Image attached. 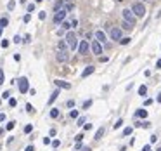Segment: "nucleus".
Instances as JSON below:
<instances>
[{
  "label": "nucleus",
  "instance_id": "1",
  "mask_svg": "<svg viewBox=\"0 0 161 151\" xmlns=\"http://www.w3.org/2000/svg\"><path fill=\"white\" fill-rule=\"evenodd\" d=\"M132 12L135 14V17H144L146 16V7L142 2H133L132 3Z\"/></svg>",
  "mask_w": 161,
  "mask_h": 151
},
{
  "label": "nucleus",
  "instance_id": "2",
  "mask_svg": "<svg viewBox=\"0 0 161 151\" xmlns=\"http://www.w3.org/2000/svg\"><path fill=\"white\" fill-rule=\"evenodd\" d=\"M64 40H66V43L69 45V49H71V50L78 49V40H76V33H75V31H68Z\"/></svg>",
  "mask_w": 161,
  "mask_h": 151
},
{
  "label": "nucleus",
  "instance_id": "3",
  "mask_svg": "<svg viewBox=\"0 0 161 151\" xmlns=\"http://www.w3.org/2000/svg\"><path fill=\"white\" fill-rule=\"evenodd\" d=\"M121 16H123V21L130 23L132 26H135V21H137V17H135V14L132 12V9H123V10H121Z\"/></svg>",
  "mask_w": 161,
  "mask_h": 151
},
{
  "label": "nucleus",
  "instance_id": "4",
  "mask_svg": "<svg viewBox=\"0 0 161 151\" xmlns=\"http://www.w3.org/2000/svg\"><path fill=\"white\" fill-rule=\"evenodd\" d=\"M109 37H111V40H114V42H120L121 38H123V30L118 28V26H113L109 30Z\"/></svg>",
  "mask_w": 161,
  "mask_h": 151
},
{
  "label": "nucleus",
  "instance_id": "5",
  "mask_svg": "<svg viewBox=\"0 0 161 151\" xmlns=\"http://www.w3.org/2000/svg\"><path fill=\"white\" fill-rule=\"evenodd\" d=\"M66 14H68V10H66L64 7H62L61 10H57V12L54 14V23H55V24H61V23L66 19Z\"/></svg>",
  "mask_w": 161,
  "mask_h": 151
},
{
  "label": "nucleus",
  "instance_id": "6",
  "mask_svg": "<svg viewBox=\"0 0 161 151\" xmlns=\"http://www.w3.org/2000/svg\"><path fill=\"white\" fill-rule=\"evenodd\" d=\"M88 50H90V43H88L87 40H80V43H78V54L85 56Z\"/></svg>",
  "mask_w": 161,
  "mask_h": 151
},
{
  "label": "nucleus",
  "instance_id": "7",
  "mask_svg": "<svg viewBox=\"0 0 161 151\" xmlns=\"http://www.w3.org/2000/svg\"><path fill=\"white\" fill-rule=\"evenodd\" d=\"M90 49H92V52H94L95 56H101V54H102V43L97 42V40H94V42L90 43Z\"/></svg>",
  "mask_w": 161,
  "mask_h": 151
},
{
  "label": "nucleus",
  "instance_id": "8",
  "mask_svg": "<svg viewBox=\"0 0 161 151\" xmlns=\"http://www.w3.org/2000/svg\"><path fill=\"white\" fill-rule=\"evenodd\" d=\"M19 90H21L23 94H26V92L30 90V83H28V78H26V76L19 78Z\"/></svg>",
  "mask_w": 161,
  "mask_h": 151
},
{
  "label": "nucleus",
  "instance_id": "9",
  "mask_svg": "<svg viewBox=\"0 0 161 151\" xmlns=\"http://www.w3.org/2000/svg\"><path fill=\"white\" fill-rule=\"evenodd\" d=\"M55 59H57L59 63H66V61L69 59V54H68L66 50H57V54H55Z\"/></svg>",
  "mask_w": 161,
  "mask_h": 151
},
{
  "label": "nucleus",
  "instance_id": "10",
  "mask_svg": "<svg viewBox=\"0 0 161 151\" xmlns=\"http://www.w3.org/2000/svg\"><path fill=\"white\" fill-rule=\"evenodd\" d=\"M54 83H55L59 89H66V90L71 89V83H68V82H64V80H54Z\"/></svg>",
  "mask_w": 161,
  "mask_h": 151
},
{
  "label": "nucleus",
  "instance_id": "11",
  "mask_svg": "<svg viewBox=\"0 0 161 151\" xmlns=\"http://www.w3.org/2000/svg\"><path fill=\"white\" fill-rule=\"evenodd\" d=\"M95 40L101 42V43H106V33H104L102 30H97V31H95Z\"/></svg>",
  "mask_w": 161,
  "mask_h": 151
},
{
  "label": "nucleus",
  "instance_id": "12",
  "mask_svg": "<svg viewBox=\"0 0 161 151\" xmlns=\"http://www.w3.org/2000/svg\"><path fill=\"white\" fill-rule=\"evenodd\" d=\"M135 118H147V110H144V108H140V110H137L135 113H133Z\"/></svg>",
  "mask_w": 161,
  "mask_h": 151
},
{
  "label": "nucleus",
  "instance_id": "13",
  "mask_svg": "<svg viewBox=\"0 0 161 151\" xmlns=\"http://www.w3.org/2000/svg\"><path fill=\"white\" fill-rule=\"evenodd\" d=\"M68 49H69V45L66 43V40H59L57 42V50H66L68 52Z\"/></svg>",
  "mask_w": 161,
  "mask_h": 151
},
{
  "label": "nucleus",
  "instance_id": "14",
  "mask_svg": "<svg viewBox=\"0 0 161 151\" xmlns=\"http://www.w3.org/2000/svg\"><path fill=\"white\" fill-rule=\"evenodd\" d=\"M94 73V66H87L83 71H81V78H87L88 75H92Z\"/></svg>",
  "mask_w": 161,
  "mask_h": 151
},
{
  "label": "nucleus",
  "instance_id": "15",
  "mask_svg": "<svg viewBox=\"0 0 161 151\" xmlns=\"http://www.w3.org/2000/svg\"><path fill=\"white\" fill-rule=\"evenodd\" d=\"M104 134H106V127H101V129L95 132V137H94V139H95V141H99V139H102V136H104Z\"/></svg>",
  "mask_w": 161,
  "mask_h": 151
},
{
  "label": "nucleus",
  "instance_id": "16",
  "mask_svg": "<svg viewBox=\"0 0 161 151\" xmlns=\"http://www.w3.org/2000/svg\"><path fill=\"white\" fill-rule=\"evenodd\" d=\"M146 94H147V85H140L139 87V96L146 97Z\"/></svg>",
  "mask_w": 161,
  "mask_h": 151
},
{
  "label": "nucleus",
  "instance_id": "17",
  "mask_svg": "<svg viewBox=\"0 0 161 151\" xmlns=\"http://www.w3.org/2000/svg\"><path fill=\"white\" fill-rule=\"evenodd\" d=\"M57 96H59V89H57V90H54V92H52V96H50V97H49V104H52V103H54V101H55V99H57Z\"/></svg>",
  "mask_w": 161,
  "mask_h": 151
},
{
  "label": "nucleus",
  "instance_id": "18",
  "mask_svg": "<svg viewBox=\"0 0 161 151\" xmlns=\"http://www.w3.org/2000/svg\"><path fill=\"white\" fill-rule=\"evenodd\" d=\"M121 30H133V26H132L130 23H126V21H123V23H121Z\"/></svg>",
  "mask_w": 161,
  "mask_h": 151
},
{
  "label": "nucleus",
  "instance_id": "19",
  "mask_svg": "<svg viewBox=\"0 0 161 151\" xmlns=\"http://www.w3.org/2000/svg\"><path fill=\"white\" fill-rule=\"evenodd\" d=\"M57 116H59V110L57 108H52L50 110V118H57Z\"/></svg>",
  "mask_w": 161,
  "mask_h": 151
},
{
  "label": "nucleus",
  "instance_id": "20",
  "mask_svg": "<svg viewBox=\"0 0 161 151\" xmlns=\"http://www.w3.org/2000/svg\"><path fill=\"white\" fill-rule=\"evenodd\" d=\"M69 116H71V118H78V116H80V111H78V110H71V111H69Z\"/></svg>",
  "mask_w": 161,
  "mask_h": 151
},
{
  "label": "nucleus",
  "instance_id": "21",
  "mask_svg": "<svg viewBox=\"0 0 161 151\" xmlns=\"http://www.w3.org/2000/svg\"><path fill=\"white\" fill-rule=\"evenodd\" d=\"M61 26H62V30H68V31H69V28H71V23H68V21H62V23H61Z\"/></svg>",
  "mask_w": 161,
  "mask_h": 151
},
{
  "label": "nucleus",
  "instance_id": "22",
  "mask_svg": "<svg viewBox=\"0 0 161 151\" xmlns=\"http://www.w3.org/2000/svg\"><path fill=\"white\" fill-rule=\"evenodd\" d=\"M92 103H94V101H92V99H87V101H85V103H83V110H88V108H90V106H92Z\"/></svg>",
  "mask_w": 161,
  "mask_h": 151
},
{
  "label": "nucleus",
  "instance_id": "23",
  "mask_svg": "<svg viewBox=\"0 0 161 151\" xmlns=\"http://www.w3.org/2000/svg\"><path fill=\"white\" fill-rule=\"evenodd\" d=\"M130 40H132V38H128V37L121 38V40H120V45H128V43H130Z\"/></svg>",
  "mask_w": 161,
  "mask_h": 151
},
{
  "label": "nucleus",
  "instance_id": "24",
  "mask_svg": "<svg viewBox=\"0 0 161 151\" xmlns=\"http://www.w3.org/2000/svg\"><path fill=\"white\" fill-rule=\"evenodd\" d=\"M7 24H9V19H7V17H2V19H0V26H2V28H5Z\"/></svg>",
  "mask_w": 161,
  "mask_h": 151
},
{
  "label": "nucleus",
  "instance_id": "25",
  "mask_svg": "<svg viewBox=\"0 0 161 151\" xmlns=\"http://www.w3.org/2000/svg\"><path fill=\"white\" fill-rule=\"evenodd\" d=\"M14 7H16V2H14V0H10V2L7 3V9H9V10H14Z\"/></svg>",
  "mask_w": 161,
  "mask_h": 151
},
{
  "label": "nucleus",
  "instance_id": "26",
  "mask_svg": "<svg viewBox=\"0 0 161 151\" xmlns=\"http://www.w3.org/2000/svg\"><path fill=\"white\" fill-rule=\"evenodd\" d=\"M14 127H16V122H9V123L5 125V129H7V130H12Z\"/></svg>",
  "mask_w": 161,
  "mask_h": 151
},
{
  "label": "nucleus",
  "instance_id": "27",
  "mask_svg": "<svg viewBox=\"0 0 161 151\" xmlns=\"http://www.w3.org/2000/svg\"><path fill=\"white\" fill-rule=\"evenodd\" d=\"M132 132H133V129H132V127H126V129L123 130V136H130Z\"/></svg>",
  "mask_w": 161,
  "mask_h": 151
},
{
  "label": "nucleus",
  "instance_id": "28",
  "mask_svg": "<svg viewBox=\"0 0 161 151\" xmlns=\"http://www.w3.org/2000/svg\"><path fill=\"white\" fill-rule=\"evenodd\" d=\"M16 104H17V101H16L14 97H10V99H9V106H10V108H14Z\"/></svg>",
  "mask_w": 161,
  "mask_h": 151
},
{
  "label": "nucleus",
  "instance_id": "29",
  "mask_svg": "<svg viewBox=\"0 0 161 151\" xmlns=\"http://www.w3.org/2000/svg\"><path fill=\"white\" fill-rule=\"evenodd\" d=\"M2 99H10V92H9V90H5V92L2 94Z\"/></svg>",
  "mask_w": 161,
  "mask_h": 151
},
{
  "label": "nucleus",
  "instance_id": "30",
  "mask_svg": "<svg viewBox=\"0 0 161 151\" xmlns=\"http://www.w3.org/2000/svg\"><path fill=\"white\" fill-rule=\"evenodd\" d=\"M140 127H142V129H149L151 123H149V122H140Z\"/></svg>",
  "mask_w": 161,
  "mask_h": 151
},
{
  "label": "nucleus",
  "instance_id": "31",
  "mask_svg": "<svg viewBox=\"0 0 161 151\" xmlns=\"http://www.w3.org/2000/svg\"><path fill=\"white\" fill-rule=\"evenodd\" d=\"M26 9H28V12H33V10H35V3H28Z\"/></svg>",
  "mask_w": 161,
  "mask_h": 151
},
{
  "label": "nucleus",
  "instance_id": "32",
  "mask_svg": "<svg viewBox=\"0 0 161 151\" xmlns=\"http://www.w3.org/2000/svg\"><path fill=\"white\" fill-rule=\"evenodd\" d=\"M31 130H33V125H26V127H24V132H26V134H30Z\"/></svg>",
  "mask_w": 161,
  "mask_h": 151
},
{
  "label": "nucleus",
  "instance_id": "33",
  "mask_svg": "<svg viewBox=\"0 0 161 151\" xmlns=\"http://www.w3.org/2000/svg\"><path fill=\"white\" fill-rule=\"evenodd\" d=\"M76 125H85V116H80V118H78V123H76Z\"/></svg>",
  "mask_w": 161,
  "mask_h": 151
},
{
  "label": "nucleus",
  "instance_id": "34",
  "mask_svg": "<svg viewBox=\"0 0 161 151\" xmlns=\"http://www.w3.org/2000/svg\"><path fill=\"white\" fill-rule=\"evenodd\" d=\"M121 125H123V120H121V118H120V120H118V122L114 123V129H120Z\"/></svg>",
  "mask_w": 161,
  "mask_h": 151
},
{
  "label": "nucleus",
  "instance_id": "35",
  "mask_svg": "<svg viewBox=\"0 0 161 151\" xmlns=\"http://www.w3.org/2000/svg\"><path fill=\"white\" fill-rule=\"evenodd\" d=\"M26 111H28V113H33V106H31V104H30V103H28V104H26Z\"/></svg>",
  "mask_w": 161,
  "mask_h": 151
},
{
  "label": "nucleus",
  "instance_id": "36",
  "mask_svg": "<svg viewBox=\"0 0 161 151\" xmlns=\"http://www.w3.org/2000/svg\"><path fill=\"white\" fill-rule=\"evenodd\" d=\"M2 47L7 49V47H9V40H2Z\"/></svg>",
  "mask_w": 161,
  "mask_h": 151
},
{
  "label": "nucleus",
  "instance_id": "37",
  "mask_svg": "<svg viewBox=\"0 0 161 151\" xmlns=\"http://www.w3.org/2000/svg\"><path fill=\"white\" fill-rule=\"evenodd\" d=\"M66 106H68V108H73V106H75V101H73V99H71V101H68V103H66Z\"/></svg>",
  "mask_w": 161,
  "mask_h": 151
},
{
  "label": "nucleus",
  "instance_id": "38",
  "mask_svg": "<svg viewBox=\"0 0 161 151\" xmlns=\"http://www.w3.org/2000/svg\"><path fill=\"white\" fill-rule=\"evenodd\" d=\"M2 83H3V70L0 68V85H2Z\"/></svg>",
  "mask_w": 161,
  "mask_h": 151
},
{
  "label": "nucleus",
  "instance_id": "39",
  "mask_svg": "<svg viewBox=\"0 0 161 151\" xmlns=\"http://www.w3.org/2000/svg\"><path fill=\"white\" fill-rule=\"evenodd\" d=\"M38 17H40V19H45V17H47V14H45V10H42L40 14H38Z\"/></svg>",
  "mask_w": 161,
  "mask_h": 151
},
{
  "label": "nucleus",
  "instance_id": "40",
  "mask_svg": "<svg viewBox=\"0 0 161 151\" xmlns=\"http://www.w3.org/2000/svg\"><path fill=\"white\" fill-rule=\"evenodd\" d=\"M30 19H31V16H30V14H26V16H24V17H23V21H24V23H28V21H30Z\"/></svg>",
  "mask_w": 161,
  "mask_h": 151
},
{
  "label": "nucleus",
  "instance_id": "41",
  "mask_svg": "<svg viewBox=\"0 0 161 151\" xmlns=\"http://www.w3.org/2000/svg\"><path fill=\"white\" fill-rule=\"evenodd\" d=\"M76 26H78V21L73 19V21H71V28H76Z\"/></svg>",
  "mask_w": 161,
  "mask_h": 151
},
{
  "label": "nucleus",
  "instance_id": "42",
  "mask_svg": "<svg viewBox=\"0 0 161 151\" xmlns=\"http://www.w3.org/2000/svg\"><path fill=\"white\" fill-rule=\"evenodd\" d=\"M149 104H153V99H146L144 101V106H149Z\"/></svg>",
  "mask_w": 161,
  "mask_h": 151
},
{
  "label": "nucleus",
  "instance_id": "43",
  "mask_svg": "<svg viewBox=\"0 0 161 151\" xmlns=\"http://www.w3.org/2000/svg\"><path fill=\"white\" fill-rule=\"evenodd\" d=\"M83 129H85V130H90V129H92V123H85Z\"/></svg>",
  "mask_w": 161,
  "mask_h": 151
},
{
  "label": "nucleus",
  "instance_id": "44",
  "mask_svg": "<svg viewBox=\"0 0 161 151\" xmlns=\"http://www.w3.org/2000/svg\"><path fill=\"white\" fill-rule=\"evenodd\" d=\"M81 139H83V134H78L76 136V143H81Z\"/></svg>",
  "mask_w": 161,
  "mask_h": 151
},
{
  "label": "nucleus",
  "instance_id": "45",
  "mask_svg": "<svg viewBox=\"0 0 161 151\" xmlns=\"http://www.w3.org/2000/svg\"><path fill=\"white\" fill-rule=\"evenodd\" d=\"M75 150L78 151V150H83V146H81V143H76V146H75Z\"/></svg>",
  "mask_w": 161,
  "mask_h": 151
},
{
  "label": "nucleus",
  "instance_id": "46",
  "mask_svg": "<svg viewBox=\"0 0 161 151\" xmlns=\"http://www.w3.org/2000/svg\"><path fill=\"white\" fill-rule=\"evenodd\" d=\"M59 144H61V143H59V141H57V139H55V141H52V146H54V148H57V146H59Z\"/></svg>",
  "mask_w": 161,
  "mask_h": 151
},
{
  "label": "nucleus",
  "instance_id": "47",
  "mask_svg": "<svg viewBox=\"0 0 161 151\" xmlns=\"http://www.w3.org/2000/svg\"><path fill=\"white\" fill-rule=\"evenodd\" d=\"M14 42H16V43H19V42H21V37H19V35H16V37H14Z\"/></svg>",
  "mask_w": 161,
  "mask_h": 151
},
{
  "label": "nucleus",
  "instance_id": "48",
  "mask_svg": "<svg viewBox=\"0 0 161 151\" xmlns=\"http://www.w3.org/2000/svg\"><path fill=\"white\" fill-rule=\"evenodd\" d=\"M142 151H151V146H149V144H146V146L142 148Z\"/></svg>",
  "mask_w": 161,
  "mask_h": 151
},
{
  "label": "nucleus",
  "instance_id": "49",
  "mask_svg": "<svg viewBox=\"0 0 161 151\" xmlns=\"http://www.w3.org/2000/svg\"><path fill=\"white\" fill-rule=\"evenodd\" d=\"M158 141V136H151V143H156Z\"/></svg>",
  "mask_w": 161,
  "mask_h": 151
},
{
  "label": "nucleus",
  "instance_id": "50",
  "mask_svg": "<svg viewBox=\"0 0 161 151\" xmlns=\"http://www.w3.org/2000/svg\"><path fill=\"white\" fill-rule=\"evenodd\" d=\"M43 144H50V139L49 137H43Z\"/></svg>",
  "mask_w": 161,
  "mask_h": 151
},
{
  "label": "nucleus",
  "instance_id": "51",
  "mask_svg": "<svg viewBox=\"0 0 161 151\" xmlns=\"http://www.w3.org/2000/svg\"><path fill=\"white\" fill-rule=\"evenodd\" d=\"M156 68H158V70H161V59H158V63H156Z\"/></svg>",
  "mask_w": 161,
  "mask_h": 151
},
{
  "label": "nucleus",
  "instance_id": "52",
  "mask_svg": "<svg viewBox=\"0 0 161 151\" xmlns=\"http://www.w3.org/2000/svg\"><path fill=\"white\" fill-rule=\"evenodd\" d=\"M0 122H5V115L3 113H0Z\"/></svg>",
  "mask_w": 161,
  "mask_h": 151
},
{
  "label": "nucleus",
  "instance_id": "53",
  "mask_svg": "<svg viewBox=\"0 0 161 151\" xmlns=\"http://www.w3.org/2000/svg\"><path fill=\"white\" fill-rule=\"evenodd\" d=\"M24 151H35V148H33V146H28V148H26Z\"/></svg>",
  "mask_w": 161,
  "mask_h": 151
},
{
  "label": "nucleus",
  "instance_id": "54",
  "mask_svg": "<svg viewBox=\"0 0 161 151\" xmlns=\"http://www.w3.org/2000/svg\"><path fill=\"white\" fill-rule=\"evenodd\" d=\"M156 101H158V103H160V104H161V92H160V94H158V97H156Z\"/></svg>",
  "mask_w": 161,
  "mask_h": 151
},
{
  "label": "nucleus",
  "instance_id": "55",
  "mask_svg": "<svg viewBox=\"0 0 161 151\" xmlns=\"http://www.w3.org/2000/svg\"><path fill=\"white\" fill-rule=\"evenodd\" d=\"M19 2H21V3H26V0H19Z\"/></svg>",
  "mask_w": 161,
  "mask_h": 151
},
{
  "label": "nucleus",
  "instance_id": "56",
  "mask_svg": "<svg viewBox=\"0 0 161 151\" xmlns=\"http://www.w3.org/2000/svg\"><path fill=\"white\" fill-rule=\"evenodd\" d=\"M2 30H3V28H2V26H0V37H2Z\"/></svg>",
  "mask_w": 161,
  "mask_h": 151
},
{
  "label": "nucleus",
  "instance_id": "57",
  "mask_svg": "<svg viewBox=\"0 0 161 151\" xmlns=\"http://www.w3.org/2000/svg\"><path fill=\"white\" fill-rule=\"evenodd\" d=\"M156 151H161V146H160V148H158V150H156Z\"/></svg>",
  "mask_w": 161,
  "mask_h": 151
},
{
  "label": "nucleus",
  "instance_id": "58",
  "mask_svg": "<svg viewBox=\"0 0 161 151\" xmlns=\"http://www.w3.org/2000/svg\"><path fill=\"white\" fill-rule=\"evenodd\" d=\"M40 2H42V0H37V3H40Z\"/></svg>",
  "mask_w": 161,
  "mask_h": 151
}]
</instances>
